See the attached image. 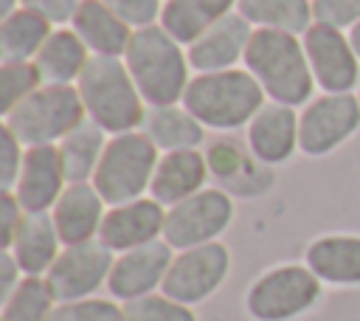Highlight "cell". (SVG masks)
Returning a JSON list of instances; mask_svg holds the SVG:
<instances>
[{
	"mask_svg": "<svg viewBox=\"0 0 360 321\" xmlns=\"http://www.w3.org/2000/svg\"><path fill=\"white\" fill-rule=\"evenodd\" d=\"M124 62L135 79L138 93L152 107L174 104L188 87V54L163 25L135 28Z\"/></svg>",
	"mask_w": 360,
	"mask_h": 321,
	"instance_id": "cell-1",
	"label": "cell"
},
{
	"mask_svg": "<svg viewBox=\"0 0 360 321\" xmlns=\"http://www.w3.org/2000/svg\"><path fill=\"white\" fill-rule=\"evenodd\" d=\"M245 65L256 76V82L264 87L270 99L287 107H298L309 101L315 76L304 51V42L295 39V34L276 31V28H259L253 31Z\"/></svg>",
	"mask_w": 360,
	"mask_h": 321,
	"instance_id": "cell-2",
	"label": "cell"
},
{
	"mask_svg": "<svg viewBox=\"0 0 360 321\" xmlns=\"http://www.w3.org/2000/svg\"><path fill=\"white\" fill-rule=\"evenodd\" d=\"M79 96L87 110V115L104 130V132H132L143 124V96L135 87V79L127 68V62H118V56H90L87 68L82 70Z\"/></svg>",
	"mask_w": 360,
	"mask_h": 321,
	"instance_id": "cell-3",
	"label": "cell"
},
{
	"mask_svg": "<svg viewBox=\"0 0 360 321\" xmlns=\"http://www.w3.org/2000/svg\"><path fill=\"white\" fill-rule=\"evenodd\" d=\"M183 107L202 124L214 130H236L264 107V87L250 70L228 68L214 73H200L188 82Z\"/></svg>",
	"mask_w": 360,
	"mask_h": 321,
	"instance_id": "cell-4",
	"label": "cell"
},
{
	"mask_svg": "<svg viewBox=\"0 0 360 321\" xmlns=\"http://www.w3.org/2000/svg\"><path fill=\"white\" fill-rule=\"evenodd\" d=\"M158 160V146L146 132L132 130L112 135L96 166L93 186L110 206L141 200V194L152 186Z\"/></svg>",
	"mask_w": 360,
	"mask_h": 321,
	"instance_id": "cell-5",
	"label": "cell"
},
{
	"mask_svg": "<svg viewBox=\"0 0 360 321\" xmlns=\"http://www.w3.org/2000/svg\"><path fill=\"white\" fill-rule=\"evenodd\" d=\"M87 110L82 104L79 87L45 84L6 113V127L28 146H42L62 141L84 121Z\"/></svg>",
	"mask_w": 360,
	"mask_h": 321,
	"instance_id": "cell-6",
	"label": "cell"
},
{
	"mask_svg": "<svg viewBox=\"0 0 360 321\" xmlns=\"http://www.w3.org/2000/svg\"><path fill=\"white\" fill-rule=\"evenodd\" d=\"M321 296V279L301 265H281L253 282L248 313L256 321H290L307 313Z\"/></svg>",
	"mask_w": 360,
	"mask_h": 321,
	"instance_id": "cell-7",
	"label": "cell"
},
{
	"mask_svg": "<svg viewBox=\"0 0 360 321\" xmlns=\"http://www.w3.org/2000/svg\"><path fill=\"white\" fill-rule=\"evenodd\" d=\"M233 220V203L219 189H202L177 206H169L166 225H163V242H169L177 251H188L197 245L214 242Z\"/></svg>",
	"mask_w": 360,
	"mask_h": 321,
	"instance_id": "cell-8",
	"label": "cell"
},
{
	"mask_svg": "<svg viewBox=\"0 0 360 321\" xmlns=\"http://www.w3.org/2000/svg\"><path fill=\"white\" fill-rule=\"evenodd\" d=\"M228 268H231V253L225 245H219V242L197 245V248L180 251L172 259L160 290H163V296H169L180 304H197V301L208 298L225 282Z\"/></svg>",
	"mask_w": 360,
	"mask_h": 321,
	"instance_id": "cell-9",
	"label": "cell"
},
{
	"mask_svg": "<svg viewBox=\"0 0 360 321\" xmlns=\"http://www.w3.org/2000/svg\"><path fill=\"white\" fill-rule=\"evenodd\" d=\"M112 265H115L112 251L101 239H90L79 245H65V251L56 256L45 279L59 304L79 301V298H90V293L110 279Z\"/></svg>",
	"mask_w": 360,
	"mask_h": 321,
	"instance_id": "cell-10",
	"label": "cell"
},
{
	"mask_svg": "<svg viewBox=\"0 0 360 321\" xmlns=\"http://www.w3.org/2000/svg\"><path fill=\"white\" fill-rule=\"evenodd\" d=\"M360 124V99L352 93H326L298 118V146L307 155H326L340 146Z\"/></svg>",
	"mask_w": 360,
	"mask_h": 321,
	"instance_id": "cell-11",
	"label": "cell"
},
{
	"mask_svg": "<svg viewBox=\"0 0 360 321\" xmlns=\"http://www.w3.org/2000/svg\"><path fill=\"white\" fill-rule=\"evenodd\" d=\"M304 51L318 87L326 93H349L360 76V56L340 28L315 23L304 31Z\"/></svg>",
	"mask_w": 360,
	"mask_h": 321,
	"instance_id": "cell-12",
	"label": "cell"
},
{
	"mask_svg": "<svg viewBox=\"0 0 360 321\" xmlns=\"http://www.w3.org/2000/svg\"><path fill=\"white\" fill-rule=\"evenodd\" d=\"M172 259H174L172 245L160 242V239H155L149 245H141V248H132V251H124L115 259L112 270H110L107 287L121 301L149 296L158 284H163Z\"/></svg>",
	"mask_w": 360,
	"mask_h": 321,
	"instance_id": "cell-13",
	"label": "cell"
},
{
	"mask_svg": "<svg viewBox=\"0 0 360 321\" xmlns=\"http://www.w3.org/2000/svg\"><path fill=\"white\" fill-rule=\"evenodd\" d=\"M65 183H68V177H65L59 146H53V144L28 146V152L22 158L17 186H14V197L31 214L34 211H48V208L56 206V200L68 189Z\"/></svg>",
	"mask_w": 360,
	"mask_h": 321,
	"instance_id": "cell-14",
	"label": "cell"
},
{
	"mask_svg": "<svg viewBox=\"0 0 360 321\" xmlns=\"http://www.w3.org/2000/svg\"><path fill=\"white\" fill-rule=\"evenodd\" d=\"M163 225H166V211L158 200H132V203L112 206L104 214L98 239L110 251L124 253V251L155 242L163 234Z\"/></svg>",
	"mask_w": 360,
	"mask_h": 321,
	"instance_id": "cell-15",
	"label": "cell"
},
{
	"mask_svg": "<svg viewBox=\"0 0 360 321\" xmlns=\"http://www.w3.org/2000/svg\"><path fill=\"white\" fill-rule=\"evenodd\" d=\"M250 37V23L242 14H228L188 45V65L200 73L228 70L236 65V59H245Z\"/></svg>",
	"mask_w": 360,
	"mask_h": 321,
	"instance_id": "cell-16",
	"label": "cell"
},
{
	"mask_svg": "<svg viewBox=\"0 0 360 321\" xmlns=\"http://www.w3.org/2000/svg\"><path fill=\"white\" fill-rule=\"evenodd\" d=\"M51 217L62 245L90 242L104 222V197L90 183H68Z\"/></svg>",
	"mask_w": 360,
	"mask_h": 321,
	"instance_id": "cell-17",
	"label": "cell"
},
{
	"mask_svg": "<svg viewBox=\"0 0 360 321\" xmlns=\"http://www.w3.org/2000/svg\"><path fill=\"white\" fill-rule=\"evenodd\" d=\"M248 146L262 163H281L298 146V115L287 104H264L248 124Z\"/></svg>",
	"mask_w": 360,
	"mask_h": 321,
	"instance_id": "cell-18",
	"label": "cell"
},
{
	"mask_svg": "<svg viewBox=\"0 0 360 321\" xmlns=\"http://www.w3.org/2000/svg\"><path fill=\"white\" fill-rule=\"evenodd\" d=\"M205 177H208V160L197 149L166 152L158 160L149 191L152 200H158L160 206H177L180 200L202 191Z\"/></svg>",
	"mask_w": 360,
	"mask_h": 321,
	"instance_id": "cell-19",
	"label": "cell"
},
{
	"mask_svg": "<svg viewBox=\"0 0 360 321\" xmlns=\"http://www.w3.org/2000/svg\"><path fill=\"white\" fill-rule=\"evenodd\" d=\"M59 242L62 239H59L53 217L48 211H34V214L25 211L8 251H11V256L17 259V265L25 276H42V273L51 270V265L62 253Z\"/></svg>",
	"mask_w": 360,
	"mask_h": 321,
	"instance_id": "cell-20",
	"label": "cell"
},
{
	"mask_svg": "<svg viewBox=\"0 0 360 321\" xmlns=\"http://www.w3.org/2000/svg\"><path fill=\"white\" fill-rule=\"evenodd\" d=\"M132 25H127L101 0H82L73 17V31L96 56H121L132 39Z\"/></svg>",
	"mask_w": 360,
	"mask_h": 321,
	"instance_id": "cell-21",
	"label": "cell"
},
{
	"mask_svg": "<svg viewBox=\"0 0 360 321\" xmlns=\"http://www.w3.org/2000/svg\"><path fill=\"white\" fill-rule=\"evenodd\" d=\"M307 268L332 284H360V237L332 234L307 248Z\"/></svg>",
	"mask_w": 360,
	"mask_h": 321,
	"instance_id": "cell-22",
	"label": "cell"
},
{
	"mask_svg": "<svg viewBox=\"0 0 360 321\" xmlns=\"http://www.w3.org/2000/svg\"><path fill=\"white\" fill-rule=\"evenodd\" d=\"M236 0H166L160 11V25L180 42L191 45L214 23L231 14Z\"/></svg>",
	"mask_w": 360,
	"mask_h": 321,
	"instance_id": "cell-23",
	"label": "cell"
},
{
	"mask_svg": "<svg viewBox=\"0 0 360 321\" xmlns=\"http://www.w3.org/2000/svg\"><path fill=\"white\" fill-rule=\"evenodd\" d=\"M87 51L90 48L82 42V37L76 31L62 28V31H53L48 37V42L34 56V65H37L45 84H70L73 79L79 82L82 70L90 62Z\"/></svg>",
	"mask_w": 360,
	"mask_h": 321,
	"instance_id": "cell-24",
	"label": "cell"
},
{
	"mask_svg": "<svg viewBox=\"0 0 360 321\" xmlns=\"http://www.w3.org/2000/svg\"><path fill=\"white\" fill-rule=\"evenodd\" d=\"M143 132L152 138L158 149L180 152V149H197L202 144V124L177 104L152 107V113L143 118Z\"/></svg>",
	"mask_w": 360,
	"mask_h": 321,
	"instance_id": "cell-25",
	"label": "cell"
},
{
	"mask_svg": "<svg viewBox=\"0 0 360 321\" xmlns=\"http://www.w3.org/2000/svg\"><path fill=\"white\" fill-rule=\"evenodd\" d=\"M104 146H107L104 130L93 118H84L73 132H68L59 141V155H62L68 183H87L96 175Z\"/></svg>",
	"mask_w": 360,
	"mask_h": 321,
	"instance_id": "cell-26",
	"label": "cell"
},
{
	"mask_svg": "<svg viewBox=\"0 0 360 321\" xmlns=\"http://www.w3.org/2000/svg\"><path fill=\"white\" fill-rule=\"evenodd\" d=\"M51 23L28 8H17L3 17L0 25V56L3 62H28L51 37Z\"/></svg>",
	"mask_w": 360,
	"mask_h": 321,
	"instance_id": "cell-27",
	"label": "cell"
},
{
	"mask_svg": "<svg viewBox=\"0 0 360 321\" xmlns=\"http://www.w3.org/2000/svg\"><path fill=\"white\" fill-rule=\"evenodd\" d=\"M236 8L248 23L287 34L307 31L312 20L309 0H236Z\"/></svg>",
	"mask_w": 360,
	"mask_h": 321,
	"instance_id": "cell-28",
	"label": "cell"
},
{
	"mask_svg": "<svg viewBox=\"0 0 360 321\" xmlns=\"http://www.w3.org/2000/svg\"><path fill=\"white\" fill-rule=\"evenodd\" d=\"M53 290L42 276H25L3 301V321H48L53 313Z\"/></svg>",
	"mask_w": 360,
	"mask_h": 321,
	"instance_id": "cell-29",
	"label": "cell"
},
{
	"mask_svg": "<svg viewBox=\"0 0 360 321\" xmlns=\"http://www.w3.org/2000/svg\"><path fill=\"white\" fill-rule=\"evenodd\" d=\"M42 87V76L34 62H3L0 70V107L3 115Z\"/></svg>",
	"mask_w": 360,
	"mask_h": 321,
	"instance_id": "cell-30",
	"label": "cell"
},
{
	"mask_svg": "<svg viewBox=\"0 0 360 321\" xmlns=\"http://www.w3.org/2000/svg\"><path fill=\"white\" fill-rule=\"evenodd\" d=\"M127 321H197L188 304H180L169 296H141L124 304Z\"/></svg>",
	"mask_w": 360,
	"mask_h": 321,
	"instance_id": "cell-31",
	"label": "cell"
},
{
	"mask_svg": "<svg viewBox=\"0 0 360 321\" xmlns=\"http://www.w3.org/2000/svg\"><path fill=\"white\" fill-rule=\"evenodd\" d=\"M48 321H127L124 307L107 298H79L56 304Z\"/></svg>",
	"mask_w": 360,
	"mask_h": 321,
	"instance_id": "cell-32",
	"label": "cell"
},
{
	"mask_svg": "<svg viewBox=\"0 0 360 321\" xmlns=\"http://www.w3.org/2000/svg\"><path fill=\"white\" fill-rule=\"evenodd\" d=\"M312 17L332 28H354L360 23V0H312Z\"/></svg>",
	"mask_w": 360,
	"mask_h": 321,
	"instance_id": "cell-33",
	"label": "cell"
},
{
	"mask_svg": "<svg viewBox=\"0 0 360 321\" xmlns=\"http://www.w3.org/2000/svg\"><path fill=\"white\" fill-rule=\"evenodd\" d=\"M0 138H3V146H0V186L3 191H11L17 186V177H20V169H22V141L3 124L0 130Z\"/></svg>",
	"mask_w": 360,
	"mask_h": 321,
	"instance_id": "cell-34",
	"label": "cell"
},
{
	"mask_svg": "<svg viewBox=\"0 0 360 321\" xmlns=\"http://www.w3.org/2000/svg\"><path fill=\"white\" fill-rule=\"evenodd\" d=\"M101 3L110 6L127 25H135V28L155 25L158 14L163 11L160 0H101Z\"/></svg>",
	"mask_w": 360,
	"mask_h": 321,
	"instance_id": "cell-35",
	"label": "cell"
},
{
	"mask_svg": "<svg viewBox=\"0 0 360 321\" xmlns=\"http://www.w3.org/2000/svg\"><path fill=\"white\" fill-rule=\"evenodd\" d=\"M248 163V158H245V152L236 146V144H231V141H217L214 146H211V152H208V166L214 169V175L217 177H231L236 169H242Z\"/></svg>",
	"mask_w": 360,
	"mask_h": 321,
	"instance_id": "cell-36",
	"label": "cell"
},
{
	"mask_svg": "<svg viewBox=\"0 0 360 321\" xmlns=\"http://www.w3.org/2000/svg\"><path fill=\"white\" fill-rule=\"evenodd\" d=\"M22 217H25V208L20 206V200L11 191H3V197H0V242H3L6 251L11 248Z\"/></svg>",
	"mask_w": 360,
	"mask_h": 321,
	"instance_id": "cell-37",
	"label": "cell"
},
{
	"mask_svg": "<svg viewBox=\"0 0 360 321\" xmlns=\"http://www.w3.org/2000/svg\"><path fill=\"white\" fill-rule=\"evenodd\" d=\"M22 8L45 17L48 23H68L76 17V8L82 0H20Z\"/></svg>",
	"mask_w": 360,
	"mask_h": 321,
	"instance_id": "cell-38",
	"label": "cell"
},
{
	"mask_svg": "<svg viewBox=\"0 0 360 321\" xmlns=\"http://www.w3.org/2000/svg\"><path fill=\"white\" fill-rule=\"evenodd\" d=\"M22 270H20V265H17V259L11 256V251H3V256H0V296H3V301L17 290V284L22 282V279H17Z\"/></svg>",
	"mask_w": 360,
	"mask_h": 321,
	"instance_id": "cell-39",
	"label": "cell"
},
{
	"mask_svg": "<svg viewBox=\"0 0 360 321\" xmlns=\"http://www.w3.org/2000/svg\"><path fill=\"white\" fill-rule=\"evenodd\" d=\"M349 39H352V45H354V51H357V56H360V23L352 28V34H349Z\"/></svg>",
	"mask_w": 360,
	"mask_h": 321,
	"instance_id": "cell-40",
	"label": "cell"
},
{
	"mask_svg": "<svg viewBox=\"0 0 360 321\" xmlns=\"http://www.w3.org/2000/svg\"><path fill=\"white\" fill-rule=\"evenodd\" d=\"M14 3H17V0H0V14H3V17H8L11 11H17V8H14Z\"/></svg>",
	"mask_w": 360,
	"mask_h": 321,
	"instance_id": "cell-41",
	"label": "cell"
}]
</instances>
